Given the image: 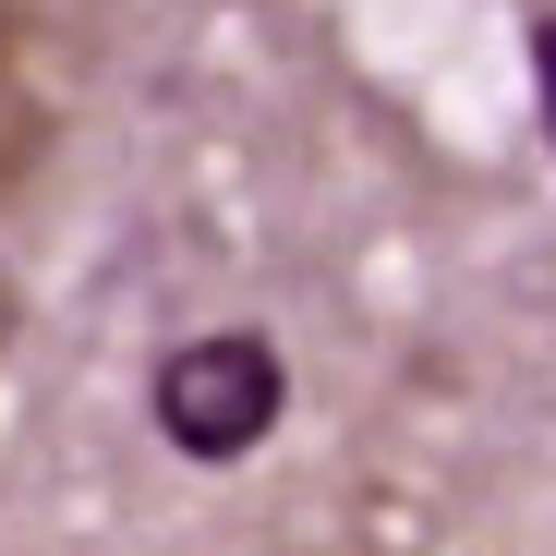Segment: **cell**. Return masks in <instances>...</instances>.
<instances>
[{"instance_id": "cell-1", "label": "cell", "mask_w": 556, "mask_h": 556, "mask_svg": "<svg viewBox=\"0 0 556 556\" xmlns=\"http://www.w3.org/2000/svg\"><path fill=\"white\" fill-rule=\"evenodd\" d=\"M146 412H157V435L181 459L230 472V459H254L278 435V412H291V363H278V339H254V327H206V339L157 351Z\"/></svg>"}, {"instance_id": "cell-2", "label": "cell", "mask_w": 556, "mask_h": 556, "mask_svg": "<svg viewBox=\"0 0 556 556\" xmlns=\"http://www.w3.org/2000/svg\"><path fill=\"white\" fill-rule=\"evenodd\" d=\"M532 98H544V134H556V13L532 25Z\"/></svg>"}]
</instances>
